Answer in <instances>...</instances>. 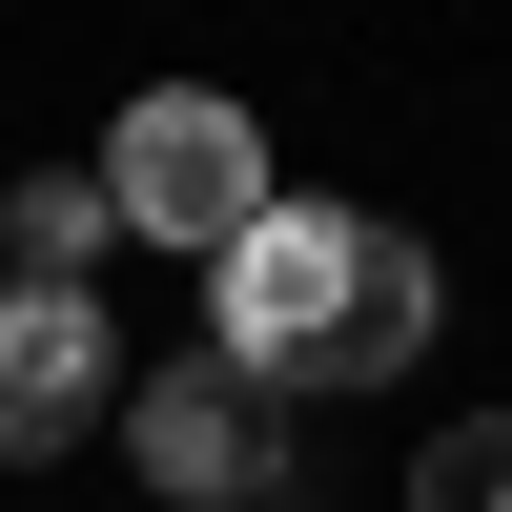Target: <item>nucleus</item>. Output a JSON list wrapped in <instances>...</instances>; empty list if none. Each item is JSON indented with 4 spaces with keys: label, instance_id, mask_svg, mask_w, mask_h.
<instances>
[{
    "label": "nucleus",
    "instance_id": "obj_1",
    "mask_svg": "<svg viewBox=\"0 0 512 512\" xmlns=\"http://www.w3.org/2000/svg\"><path fill=\"white\" fill-rule=\"evenodd\" d=\"M431 328H451L431 246L369 226V205H267V226L205 267V349H226L267 410H308V390H390Z\"/></svg>",
    "mask_w": 512,
    "mask_h": 512
},
{
    "label": "nucleus",
    "instance_id": "obj_2",
    "mask_svg": "<svg viewBox=\"0 0 512 512\" xmlns=\"http://www.w3.org/2000/svg\"><path fill=\"white\" fill-rule=\"evenodd\" d=\"M267 123L226 103V82H164V103H123V144H103V226L123 246H185V267H226L246 226H267Z\"/></svg>",
    "mask_w": 512,
    "mask_h": 512
},
{
    "label": "nucleus",
    "instance_id": "obj_3",
    "mask_svg": "<svg viewBox=\"0 0 512 512\" xmlns=\"http://www.w3.org/2000/svg\"><path fill=\"white\" fill-rule=\"evenodd\" d=\"M123 472H144L164 512H287V492H308V472H287V410L246 390L226 349H185V369L123 390Z\"/></svg>",
    "mask_w": 512,
    "mask_h": 512
},
{
    "label": "nucleus",
    "instance_id": "obj_4",
    "mask_svg": "<svg viewBox=\"0 0 512 512\" xmlns=\"http://www.w3.org/2000/svg\"><path fill=\"white\" fill-rule=\"evenodd\" d=\"M103 410H123V369H103V287H0V472L82 451Z\"/></svg>",
    "mask_w": 512,
    "mask_h": 512
},
{
    "label": "nucleus",
    "instance_id": "obj_5",
    "mask_svg": "<svg viewBox=\"0 0 512 512\" xmlns=\"http://www.w3.org/2000/svg\"><path fill=\"white\" fill-rule=\"evenodd\" d=\"M103 246H123V226H103V164H41V185L0 205V287H82Z\"/></svg>",
    "mask_w": 512,
    "mask_h": 512
},
{
    "label": "nucleus",
    "instance_id": "obj_6",
    "mask_svg": "<svg viewBox=\"0 0 512 512\" xmlns=\"http://www.w3.org/2000/svg\"><path fill=\"white\" fill-rule=\"evenodd\" d=\"M410 512H512V410H451L431 472H410Z\"/></svg>",
    "mask_w": 512,
    "mask_h": 512
}]
</instances>
